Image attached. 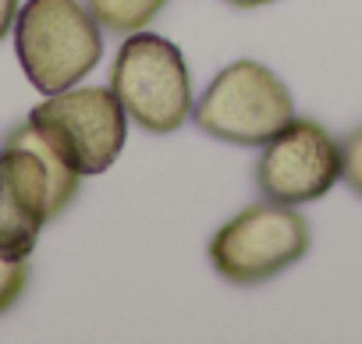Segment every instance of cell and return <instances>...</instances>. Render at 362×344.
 Returning <instances> with one entry per match:
<instances>
[{"mask_svg":"<svg viewBox=\"0 0 362 344\" xmlns=\"http://www.w3.org/2000/svg\"><path fill=\"white\" fill-rule=\"evenodd\" d=\"M15 50L43 96L78 85L103 57V32L78 0H29L15 18Z\"/></svg>","mask_w":362,"mask_h":344,"instance_id":"6da1fadb","label":"cell"},{"mask_svg":"<svg viewBox=\"0 0 362 344\" xmlns=\"http://www.w3.org/2000/svg\"><path fill=\"white\" fill-rule=\"evenodd\" d=\"M29 121L82 178L110 170L128 138V114L114 89L103 85H71L50 93L33 107Z\"/></svg>","mask_w":362,"mask_h":344,"instance_id":"7a4b0ae2","label":"cell"},{"mask_svg":"<svg viewBox=\"0 0 362 344\" xmlns=\"http://www.w3.org/2000/svg\"><path fill=\"white\" fill-rule=\"evenodd\" d=\"M110 89L124 114L153 135H170L192 114V78L185 57L163 36L132 32L110 68Z\"/></svg>","mask_w":362,"mask_h":344,"instance_id":"3957f363","label":"cell"},{"mask_svg":"<svg viewBox=\"0 0 362 344\" xmlns=\"http://www.w3.org/2000/svg\"><path fill=\"white\" fill-rule=\"evenodd\" d=\"M309 224L295 206L284 203H256L235 213L210 242L214 270L231 284H263L288 266H295L309 252Z\"/></svg>","mask_w":362,"mask_h":344,"instance_id":"277c9868","label":"cell"},{"mask_svg":"<svg viewBox=\"0 0 362 344\" xmlns=\"http://www.w3.org/2000/svg\"><path fill=\"white\" fill-rule=\"evenodd\" d=\"M196 124L235 146H267L291 117L295 100L288 85L256 61L228 64L196 103Z\"/></svg>","mask_w":362,"mask_h":344,"instance_id":"5b68a950","label":"cell"},{"mask_svg":"<svg viewBox=\"0 0 362 344\" xmlns=\"http://www.w3.org/2000/svg\"><path fill=\"white\" fill-rule=\"evenodd\" d=\"M341 142L316 121L291 117L256 163V185L270 203L302 206L323 199L341 182Z\"/></svg>","mask_w":362,"mask_h":344,"instance_id":"8992f818","label":"cell"},{"mask_svg":"<svg viewBox=\"0 0 362 344\" xmlns=\"http://www.w3.org/2000/svg\"><path fill=\"white\" fill-rule=\"evenodd\" d=\"M50 220V182L40 156L25 146L0 149V256L29 259Z\"/></svg>","mask_w":362,"mask_h":344,"instance_id":"52a82bcc","label":"cell"},{"mask_svg":"<svg viewBox=\"0 0 362 344\" xmlns=\"http://www.w3.org/2000/svg\"><path fill=\"white\" fill-rule=\"evenodd\" d=\"M8 142H11V146H25V149H33V153L40 156V163H43V170H47V182H50V220H57V217L75 203V196H78V189H82V174H75V170L47 146V138L33 128V121H22L18 128H11Z\"/></svg>","mask_w":362,"mask_h":344,"instance_id":"ba28073f","label":"cell"},{"mask_svg":"<svg viewBox=\"0 0 362 344\" xmlns=\"http://www.w3.org/2000/svg\"><path fill=\"white\" fill-rule=\"evenodd\" d=\"M163 4L167 0H86V8L100 22V29L117 32V36H132L146 29L160 15Z\"/></svg>","mask_w":362,"mask_h":344,"instance_id":"9c48e42d","label":"cell"},{"mask_svg":"<svg viewBox=\"0 0 362 344\" xmlns=\"http://www.w3.org/2000/svg\"><path fill=\"white\" fill-rule=\"evenodd\" d=\"M29 284V259H4L0 256V312H8Z\"/></svg>","mask_w":362,"mask_h":344,"instance_id":"30bf717a","label":"cell"},{"mask_svg":"<svg viewBox=\"0 0 362 344\" xmlns=\"http://www.w3.org/2000/svg\"><path fill=\"white\" fill-rule=\"evenodd\" d=\"M341 178L348 182V189L362 199V128H355L344 142H341Z\"/></svg>","mask_w":362,"mask_h":344,"instance_id":"8fae6325","label":"cell"},{"mask_svg":"<svg viewBox=\"0 0 362 344\" xmlns=\"http://www.w3.org/2000/svg\"><path fill=\"white\" fill-rule=\"evenodd\" d=\"M18 8H22V0H0V40H4V36L15 29Z\"/></svg>","mask_w":362,"mask_h":344,"instance_id":"7c38bea8","label":"cell"},{"mask_svg":"<svg viewBox=\"0 0 362 344\" xmlns=\"http://www.w3.org/2000/svg\"><path fill=\"white\" fill-rule=\"evenodd\" d=\"M231 8H242V11H252V8H267V4H277V0H228Z\"/></svg>","mask_w":362,"mask_h":344,"instance_id":"4fadbf2b","label":"cell"}]
</instances>
